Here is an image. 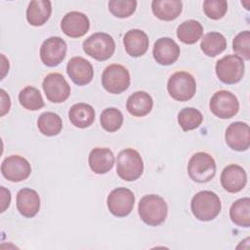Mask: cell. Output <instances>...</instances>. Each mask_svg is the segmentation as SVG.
<instances>
[{"mask_svg":"<svg viewBox=\"0 0 250 250\" xmlns=\"http://www.w3.org/2000/svg\"><path fill=\"white\" fill-rule=\"evenodd\" d=\"M138 211L140 218L145 224L156 227L165 221L168 207L161 196L157 194H147L141 198Z\"/></svg>","mask_w":250,"mask_h":250,"instance_id":"cell-1","label":"cell"},{"mask_svg":"<svg viewBox=\"0 0 250 250\" xmlns=\"http://www.w3.org/2000/svg\"><path fill=\"white\" fill-rule=\"evenodd\" d=\"M221 208L222 204L219 196L211 190L197 192L190 202L193 216L203 222L214 220L221 212Z\"/></svg>","mask_w":250,"mask_h":250,"instance_id":"cell-2","label":"cell"},{"mask_svg":"<svg viewBox=\"0 0 250 250\" xmlns=\"http://www.w3.org/2000/svg\"><path fill=\"white\" fill-rule=\"evenodd\" d=\"M116 172L124 181L138 180L144 172V162L140 153L133 148L121 150L117 155Z\"/></svg>","mask_w":250,"mask_h":250,"instance_id":"cell-3","label":"cell"},{"mask_svg":"<svg viewBox=\"0 0 250 250\" xmlns=\"http://www.w3.org/2000/svg\"><path fill=\"white\" fill-rule=\"evenodd\" d=\"M83 50L88 56L97 61H106L115 51V42L109 34L97 32L84 40Z\"/></svg>","mask_w":250,"mask_h":250,"instance_id":"cell-4","label":"cell"},{"mask_svg":"<svg viewBox=\"0 0 250 250\" xmlns=\"http://www.w3.org/2000/svg\"><path fill=\"white\" fill-rule=\"evenodd\" d=\"M189 178L196 183H207L216 174V162L207 152L194 153L188 164Z\"/></svg>","mask_w":250,"mask_h":250,"instance_id":"cell-5","label":"cell"},{"mask_svg":"<svg viewBox=\"0 0 250 250\" xmlns=\"http://www.w3.org/2000/svg\"><path fill=\"white\" fill-rule=\"evenodd\" d=\"M167 90L174 100L187 102L194 96L196 92V82L190 73L178 71L170 76L167 83Z\"/></svg>","mask_w":250,"mask_h":250,"instance_id":"cell-6","label":"cell"},{"mask_svg":"<svg viewBox=\"0 0 250 250\" xmlns=\"http://www.w3.org/2000/svg\"><path fill=\"white\" fill-rule=\"evenodd\" d=\"M216 75L225 84L239 82L244 74V62L237 55H227L216 63Z\"/></svg>","mask_w":250,"mask_h":250,"instance_id":"cell-7","label":"cell"},{"mask_svg":"<svg viewBox=\"0 0 250 250\" xmlns=\"http://www.w3.org/2000/svg\"><path fill=\"white\" fill-rule=\"evenodd\" d=\"M102 84L108 93L120 94L126 91L130 85V73L121 64H110L103 72Z\"/></svg>","mask_w":250,"mask_h":250,"instance_id":"cell-8","label":"cell"},{"mask_svg":"<svg viewBox=\"0 0 250 250\" xmlns=\"http://www.w3.org/2000/svg\"><path fill=\"white\" fill-rule=\"evenodd\" d=\"M210 110L214 115L222 119L233 117L239 109L237 98L229 91L221 90L216 92L210 100Z\"/></svg>","mask_w":250,"mask_h":250,"instance_id":"cell-9","label":"cell"},{"mask_svg":"<svg viewBox=\"0 0 250 250\" xmlns=\"http://www.w3.org/2000/svg\"><path fill=\"white\" fill-rule=\"evenodd\" d=\"M106 203L109 212L113 216L119 218L126 217L134 208L135 195L129 188H117L109 192Z\"/></svg>","mask_w":250,"mask_h":250,"instance_id":"cell-10","label":"cell"},{"mask_svg":"<svg viewBox=\"0 0 250 250\" xmlns=\"http://www.w3.org/2000/svg\"><path fill=\"white\" fill-rule=\"evenodd\" d=\"M43 91L47 99L55 104L63 103L70 96V86L65 78L58 72L49 73L42 82Z\"/></svg>","mask_w":250,"mask_h":250,"instance_id":"cell-11","label":"cell"},{"mask_svg":"<svg viewBox=\"0 0 250 250\" xmlns=\"http://www.w3.org/2000/svg\"><path fill=\"white\" fill-rule=\"evenodd\" d=\"M66 43L59 36L47 38L40 47V59L42 62L50 67L59 65L65 58Z\"/></svg>","mask_w":250,"mask_h":250,"instance_id":"cell-12","label":"cell"},{"mask_svg":"<svg viewBox=\"0 0 250 250\" xmlns=\"http://www.w3.org/2000/svg\"><path fill=\"white\" fill-rule=\"evenodd\" d=\"M1 173L10 182H21L29 177L31 166L24 157L11 155L3 160Z\"/></svg>","mask_w":250,"mask_h":250,"instance_id":"cell-13","label":"cell"},{"mask_svg":"<svg viewBox=\"0 0 250 250\" xmlns=\"http://www.w3.org/2000/svg\"><path fill=\"white\" fill-rule=\"evenodd\" d=\"M225 139L231 149L236 151L247 150L250 146L249 125L240 121L231 123L226 130Z\"/></svg>","mask_w":250,"mask_h":250,"instance_id":"cell-14","label":"cell"},{"mask_svg":"<svg viewBox=\"0 0 250 250\" xmlns=\"http://www.w3.org/2000/svg\"><path fill=\"white\" fill-rule=\"evenodd\" d=\"M180 53V46L169 37L157 39L152 49L154 60L161 65H170L176 62Z\"/></svg>","mask_w":250,"mask_h":250,"instance_id":"cell-15","label":"cell"},{"mask_svg":"<svg viewBox=\"0 0 250 250\" xmlns=\"http://www.w3.org/2000/svg\"><path fill=\"white\" fill-rule=\"evenodd\" d=\"M90 27V21L83 13L72 11L67 13L61 21L62 32L71 38H78L85 35Z\"/></svg>","mask_w":250,"mask_h":250,"instance_id":"cell-16","label":"cell"},{"mask_svg":"<svg viewBox=\"0 0 250 250\" xmlns=\"http://www.w3.org/2000/svg\"><path fill=\"white\" fill-rule=\"evenodd\" d=\"M66 72L73 83L78 86L89 84L94 76L93 65L82 57H73L66 65Z\"/></svg>","mask_w":250,"mask_h":250,"instance_id":"cell-17","label":"cell"},{"mask_svg":"<svg viewBox=\"0 0 250 250\" xmlns=\"http://www.w3.org/2000/svg\"><path fill=\"white\" fill-rule=\"evenodd\" d=\"M246 172L237 164L228 165L224 168L221 174L222 187L229 192L235 193L240 191L246 186Z\"/></svg>","mask_w":250,"mask_h":250,"instance_id":"cell-18","label":"cell"},{"mask_svg":"<svg viewBox=\"0 0 250 250\" xmlns=\"http://www.w3.org/2000/svg\"><path fill=\"white\" fill-rule=\"evenodd\" d=\"M123 44L127 54L133 58H138L146 54L148 49V37L141 29H131L123 37Z\"/></svg>","mask_w":250,"mask_h":250,"instance_id":"cell-19","label":"cell"},{"mask_svg":"<svg viewBox=\"0 0 250 250\" xmlns=\"http://www.w3.org/2000/svg\"><path fill=\"white\" fill-rule=\"evenodd\" d=\"M17 208L23 217H34L40 209V197L38 193L28 188L20 189L17 194Z\"/></svg>","mask_w":250,"mask_h":250,"instance_id":"cell-20","label":"cell"},{"mask_svg":"<svg viewBox=\"0 0 250 250\" xmlns=\"http://www.w3.org/2000/svg\"><path fill=\"white\" fill-rule=\"evenodd\" d=\"M88 162L94 173L105 174L113 167L114 155L107 147H95L89 154Z\"/></svg>","mask_w":250,"mask_h":250,"instance_id":"cell-21","label":"cell"},{"mask_svg":"<svg viewBox=\"0 0 250 250\" xmlns=\"http://www.w3.org/2000/svg\"><path fill=\"white\" fill-rule=\"evenodd\" d=\"M52 13V4L48 0L31 1L26 9V20L33 26H41L47 22Z\"/></svg>","mask_w":250,"mask_h":250,"instance_id":"cell-22","label":"cell"},{"mask_svg":"<svg viewBox=\"0 0 250 250\" xmlns=\"http://www.w3.org/2000/svg\"><path fill=\"white\" fill-rule=\"evenodd\" d=\"M153 15L161 21H174L183 10V3L180 0H154L151 3Z\"/></svg>","mask_w":250,"mask_h":250,"instance_id":"cell-23","label":"cell"},{"mask_svg":"<svg viewBox=\"0 0 250 250\" xmlns=\"http://www.w3.org/2000/svg\"><path fill=\"white\" fill-rule=\"evenodd\" d=\"M153 106V101L150 95L144 91L133 93L127 100L126 108L130 114L142 117L150 112Z\"/></svg>","mask_w":250,"mask_h":250,"instance_id":"cell-24","label":"cell"},{"mask_svg":"<svg viewBox=\"0 0 250 250\" xmlns=\"http://www.w3.org/2000/svg\"><path fill=\"white\" fill-rule=\"evenodd\" d=\"M68 118L77 128H87L95 120V110L92 105L85 103L73 104L68 111Z\"/></svg>","mask_w":250,"mask_h":250,"instance_id":"cell-25","label":"cell"},{"mask_svg":"<svg viewBox=\"0 0 250 250\" xmlns=\"http://www.w3.org/2000/svg\"><path fill=\"white\" fill-rule=\"evenodd\" d=\"M200 48L207 57H216L227 48V39L222 33L212 31L203 36Z\"/></svg>","mask_w":250,"mask_h":250,"instance_id":"cell-26","label":"cell"},{"mask_svg":"<svg viewBox=\"0 0 250 250\" xmlns=\"http://www.w3.org/2000/svg\"><path fill=\"white\" fill-rule=\"evenodd\" d=\"M203 27L201 23L195 20L183 21L177 28V36L180 41L185 44H194L202 36Z\"/></svg>","mask_w":250,"mask_h":250,"instance_id":"cell-27","label":"cell"},{"mask_svg":"<svg viewBox=\"0 0 250 250\" xmlns=\"http://www.w3.org/2000/svg\"><path fill=\"white\" fill-rule=\"evenodd\" d=\"M229 217L236 226L248 228L250 226L249 197H243L234 201L229 209Z\"/></svg>","mask_w":250,"mask_h":250,"instance_id":"cell-28","label":"cell"},{"mask_svg":"<svg viewBox=\"0 0 250 250\" xmlns=\"http://www.w3.org/2000/svg\"><path fill=\"white\" fill-rule=\"evenodd\" d=\"M37 127L43 135L53 137L62 131V121L57 113L47 111L38 117Z\"/></svg>","mask_w":250,"mask_h":250,"instance_id":"cell-29","label":"cell"},{"mask_svg":"<svg viewBox=\"0 0 250 250\" xmlns=\"http://www.w3.org/2000/svg\"><path fill=\"white\" fill-rule=\"evenodd\" d=\"M19 102L21 106L28 110H38L44 106L41 93L33 86H26L20 92Z\"/></svg>","mask_w":250,"mask_h":250,"instance_id":"cell-30","label":"cell"},{"mask_svg":"<svg viewBox=\"0 0 250 250\" xmlns=\"http://www.w3.org/2000/svg\"><path fill=\"white\" fill-rule=\"evenodd\" d=\"M201 112L194 107H185L178 114V122L184 131L196 129L202 123Z\"/></svg>","mask_w":250,"mask_h":250,"instance_id":"cell-31","label":"cell"},{"mask_svg":"<svg viewBox=\"0 0 250 250\" xmlns=\"http://www.w3.org/2000/svg\"><path fill=\"white\" fill-rule=\"evenodd\" d=\"M101 125L107 132L119 130L123 124V114L116 107H107L101 114Z\"/></svg>","mask_w":250,"mask_h":250,"instance_id":"cell-32","label":"cell"},{"mask_svg":"<svg viewBox=\"0 0 250 250\" xmlns=\"http://www.w3.org/2000/svg\"><path fill=\"white\" fill-rule=\"evenodd\" d=\"M137 8L135 0H111L108 2V10L116 18H128L134 14Z\"/></svg>","mask_w":250,"mask_h":250,"instance_id":"cell-33","label":"cell"},{"mask_svg":"<svg viewBox=\"0 0 250 250\" xmlns=\"http://www.w3.org/2000/svg\"><path fill=\"white\" fill-rule=\"evenodd\" d=\"M232 49L241 59L250 60V32L244 30L239 32L232 41Z\"/></svg>","mask_w":250,"mask_h":250,"instance_id":"cell-34","label":"cell"},{"mask_svg":"<svg viewBox=\"0 0 250 250\" xmlns=\"http://www.w3.org/2000/svg\"><path fill=\"white\" fill-rule=\"evenodd\" d=\"M203 11L209 19L220 20L228 11V3L225 0H206L203 2Z\"/></svg>","mask_w":250,"mask_h":250,"instance_id":"cell-35","label":"cell"},{"mask_svg":"<svg viewBox=\"0 0 250 250\" xmlns=\"http://www.w3.org/2000/svg\"><path fill=\"white\" fill-rule=\"evenodd\" d=\"M1 93V116L5 115L7 112H9L10 110V106H11V101H10V97L7 95V93L1 89L0 90Z\"/></svg>","mask_w":250,"mask_h":250,"instance_id":"cell-36","label":"cell"},{"mask_svg":"<svg viewBox=\"0 0 250 250\" xmlns=\"http://www.w3.org/2000/svg\"><path fill=\"white\" fill-rule=\"evenodd\" d=\"M1 194H2V208L1 212H4L10 205L11 202V192L9 189H6L4 187H1Z\"/></svg>","mask_w":250,"mask_h":250,"instance_id":"cell-37","label":"cell"}]
</instances>
